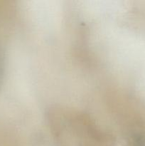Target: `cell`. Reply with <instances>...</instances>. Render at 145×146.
<instances>
[{
	"label": "cell",
	"mask_w": 145,
	"mask_h": 146,
	"mask_svg": "<svg viewBox=\"0 0 145 146\" xmlns=\"http://www.w3.org/2000/svg\"><path fill=\"white\" fill-rule=\"evenodd\" d=\"M124 146H145V103L134 97L121 101Z\"/></svg>",
	"instance_id": "7a4b0ae2"
},
{
	"label": "cell",
	"mask_w": 145,
	"mask_h": 146,
	"mask_svg": "<svg viewBox=\"0 0 145 146\" xmlns=\"http://www.w3.org/2000/svg\"><path fill=\"white\" fill-rule=\"evenodd\" d=\"M48 121L58 146H114L112 135L89 115L76 110H51Z\"/></svg>",
	"instance_id": "6da1fadb"
}]
</instances>
